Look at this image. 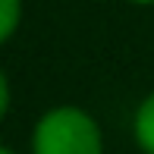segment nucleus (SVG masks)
I'll list each match as a JSON object with an SVG mask.
<instances>
[{
	"mask_svg": "<svg viewBox=\"0 0 154 154\" xmlns=\"http://www.w3.org/2000/svg\"><path fill=\"white\" fill-rule=\"evenodd\" d=\"M135 138L145 154H154V94L138 107L135 113Z\"/></svg>",
	"mask_w": 154,
	"mask_h": 154,
	"instance_id": "obj_2",
	"label": "nucleus"
},
{
	"mask_svg": "<svg viewBox=\"0 0 154 154\" xmlns=\"http://www.w3.org/2000/svg\"><path fill=\"white\" fill-rule=\"evenodd\" d=\"M0 154H13V151H0Z\"/></svg>",
	"mask_w": 154,
	"mask_h": 154,
	"instance_id": "obj_5",
	"label": "nucleus"
},
{
	"mask_svg": "<svg viewBox=\"0 0 154 154\" xmlns=\"http://www.w3.org/2000/svg\"><path fill=\"white\" fill-rule=\"evenodd\" d=\"M19 25V0H0V38H10Z\"/></svg>",
	"mask_w": 154,
	"mask_h": 154,
	"instance_id": "obj_3",
	"label": "nucleus"
},
{
	"mask_svg": "<svg viewBox=\"0 0 154 154\" xmlns=\"http://www.w3.org/2000/svg\"><path fill=\"white\" fill-rule=\"evenodd\" d=\"M132 3H154V0H132Z\"/></svg>",
	"mask_w": 154,
	"mask_h": 154,
	"instance_id": "obj_4",
	"label": "nucleus"
},
{
	"mask_svg": "<svg viewBox=\"0 0 154 154\" xmlns=\"http://www.w3.org/2000/svg\"><path fill=\"white\" fill-rule=\"evenodd\" d=\"M35 154H101V132L88 113L57 107L35 129Z\"/></svg>",
	"mask_w": 154,
	"mask_h": 154,
	"instance_id": "obj_1",
	"label": "nucleus"
}]
</instances>
